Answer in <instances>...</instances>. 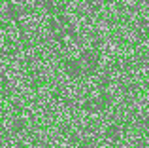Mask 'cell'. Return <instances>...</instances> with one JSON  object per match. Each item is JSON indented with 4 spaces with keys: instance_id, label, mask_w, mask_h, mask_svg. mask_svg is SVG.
<instances>
[{
    "instance_id": "1",
    "label": "cell",
    "mask_w": 149,
    "mask_h": 148,
    "mask_svg": "<svg viewBox=\"0 0 149 148\" xmlns=\"http://www.w3.org/2000/svg\"><path fill=\"white\" fill-rule=\"evenodd\" d=\"M23 127H25V122H23V120H17V122H15V131H23Z\"/></svg>"
}]
</instances>
